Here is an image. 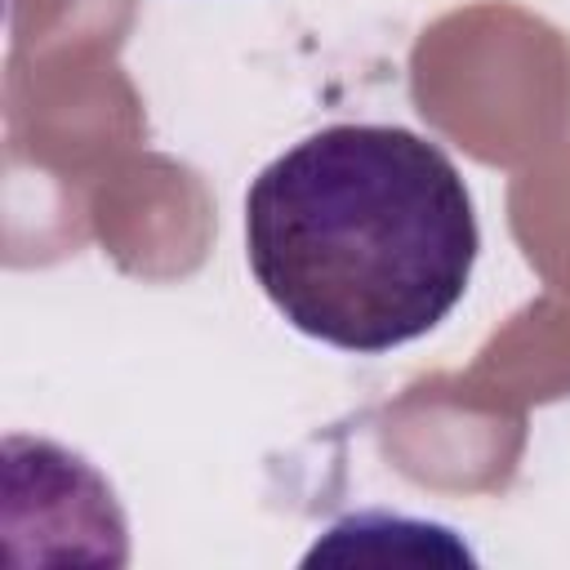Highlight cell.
Instances as JSON below:
<instances>
[{"label":"cell","mask_w":570,"mask_h":570,"mask_svg":"<svg viewBox=\"0 0 570 570\" xmlns=\"http://www.w3.org/2000/svg\"><path fill=\"white\" fill-rule=\"evenodd\" d=\"M476 249L463 174L405 125H325L245 191L254 281L298 334L343 352L374 356L436 330Z\"/></svg>","instance_id":"cell-1"}]
</instances>
